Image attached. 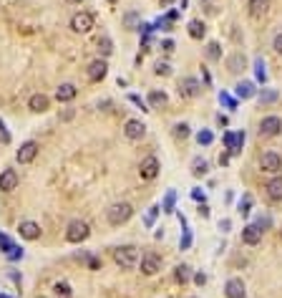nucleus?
Here are the masks:
<instances>
[{
    "label": "nucleus",
    "instance_id": "obj_1",
    "mask_svg": "<svg viewBox=\"0 0 282 298\" xmlns=\"http://www.w3.org/2000/svg\"><path fill=\"white\" fill-rule=\"evenodd\" d=\"M131 215H134V207L128 205V202H114L111 207L106 210V220H108V225H114V227L128 223V220H131Z\"/></svg>",
    "mask_w": 282,
    "mask_h": 298
},
{
    "label": "nucleus",
    "instance_id": "obj_2",
    "mask_svg": "<svg viewBox=\"0 0 282 298\" xmlns=\"http://www.w3.org/2000/svg\"><path fill=\"white\" fill-rule=\"evenodd\" d=\"M114 261H116L119 268L131 270V268L139 265V250H136L134 245H121V248L114 250Z\"/></svg>",
    "mask_w": 282,
    "mask_h": 298
},
{
    "label": "nucleus",
    "instance_id": "obj_3",
    "mask_svg": "<svg viewBox=\"0 0 282 298\" xmlns=\"http://www.w3.org/2000/svg\"><path fill=\"white\" fill-rule=\"evenodd\" d=\"M89 235H91V227H89V223H83V220H73L66 227V240L68 243H83Z\"/></svg>",
    "mask_w": 282,
    "mask_h": 298
},
{
    "label": "nucleus",
    "instance_id": "obj_4",
    "mask_svg": "<svg viewBox=\"0 0 282 298\" xmlns=\"http://www.w3.org/2000/svg\"><path fill=\"white\" fill-rule=\"evenodd\" d=\"M91 28H94V13L81 10L71 18V31L73 33H91Z\"/></svg>",
    "mask_w": 282,
    "mask_h": 298
},
{
    "label": "nucleus",
    "instance_id": "obj_5",
    "mask_svg": "<svg viewBox=\"0 0 282 298\" xmlns=\"http://www.w3.org/2000/svg\"><path fill=\"white\" fill-rule=\"evenodd\" d=\"M282 134V119L270 114L259 121V137H280Z\"/></svg>",
    "mask_w": 282,
    "mask_h": 298
},
{
    "label": "nucleus",
    "instance_id": "obj_6",
    "mask_svg": "<svg viewBox=\"0 0 282 298\" xmlns=\"http://www.w3.org/2000/svg\"><path fill=\"white\" fill-rule=\"evenodd\" d=\"M179 96H184V99H197L199 94H202V83L194 78V76H184L182 81H179Z\"/></svg>",
    "mask_w": 282,
    "mask_h": 298
},
{
    "label": "nucleus",
    "instance_id": "obj_7",
    "mask_svg": "<svg viewBox=\"0 0 282 298\" xmlns=\"http://www.w3.org/2000/svg\"><path fill=\"white\" fill-rule=\"evenodd\" d=\"M259 169L267 175H277L282 169V157L277 152H265L262 157H259Z\"/></svg>",
    "mask_w": 282,
    "mask_h": 298
},
{
    "label": "nucleus",
    "instance_id": "obj_8",
    "mask_svg": "<svg viewBox=\"0 0 282 298\" xmlns=\"http://www.w3.org/2000/svg\"><path fill=\"white\" fill-rule=\"evenodd\" d=\"M139 263H141V273L144 275H157L161 270V258L157 253H144Z\"/></svg>",
    "mask_w": 282,
    "mask_h": 298
},
{
    "label": "nucleus",
    "instance_id": "obj_9",
    "mask_svg": "<svg viewBox=\"0 0 282 298\" xmlns=\"http://www.w3.org/2000/svg\"><path fill=\"white\" fill-rule=\"evenodd\" d=\"M38 142H26V144H20V149H18V154H15V159L20 162V164H31L35 157H38Z\"/></svg>",
    "mask_w": 282,
    "mask_h": 298
},
{
    "label": "nucleus",
    "instance_id": "obj_10",
    "mask_svg": "<svg viewBox=\"0 0 282 298\" xmlns=\"http://www.w3.org/2000/svg\"><path fill=\"white\" fill-rule=\"evenodd\" d=\"M89 81H94V83H98V81H103L106 78V74H108V63L103 61V58H96V61H91L89 63Z\"/></svg>",
    "mask_w": 282,
    "mask_h": 298
},
{
    "label": "nucleus",
    "instance_id": "obj_11",
    "mask_svg": "<svg viewBox=\"0 0 282 298\" xmlns=\"http://www.w3.org/2000/svg\"><path fill=\"white\" fill-rule=\"evenodd\" d=\"M124 134H126V139L136 142V139H141V137L146 134V124L139 121V119H128V121L124 124Z\"/></svg>",
    "mask_w": 282,
    "mask_h": 298
},
{
    "label": "nucleus",
    "instance_id": "obj_12",
    "mask_svg": "<svg viewBox=\"0 0 282 298\" xmlns=\"http://www.w3.org/2000/svg\"><path fill=\"white\" fill-rule=\"evenodd\" d=\"M159 169H161V164L157 157H146L139 167V175H141V180H154L159 175Z\"/></svg>",
    "mask_w": 282,
    "mask_h": 298
},
{
    "label": "nucleus",
    "instance_id": "obj_13",
    "mask_svg": "<svg viewBox=\"0 0 282 298\" xmlns=\"http://www.w3.org/2000/svg\"><path fill=\"white\" fill-rule=\"evenodd\" d=\"M245 144V132H227L224 134V147L229 149V154H240Z\"/></svg>",
    "mask_w": 282,
    "mask_h": 298
},
{
    "label": "nucleus",
    "instance_id": "obj_14",
    "mask_svg": "<svg viewBox=\"0 0 282 298\" xmlns=\"http://www.w3.org/2000/svg\"><path fill=\"white\" fill-rule=\"evenodd\" d=\"M224 296H227V298H245V296H247L245 281H242V278H229L227 286H224Z\"/></svg>",
    "mask_w": 282,
    "mask_h": 298
},
{
    "label": "nucleus",
    "instance_id": "obj_15",
    "mask_svg": "<svg viewBox=\"0 0 282 298\" xmlns=\"http://www.w3.org/2000/svg\"><path fill=\"white\" fill-rule=\"evenodd\" d=\"M18 182H20V177H18L15 169H3V172H0V189H3V192H13L18 187Z\"/></svg>",
    "mask_w": 282,
    "mask_h": 298
},
{
    "label": "nucleus",
    "instance_id": "obj_16",
    "mask_svg": "<svg viewBox=\"0 0 282 298\" xmlns=\"http://www.w3.org/2000/svg\"><path fill=\"white\" fill-rule=\"evenodd\" d=\"M18 232H20V238H26V240H38L40 238V225L33 223V220H23L18 225Z\"/></svg>",
    "mask_w": 282,
    "mask_h": 298
},
{
    "label": "nucleus",
    "instance_id": "obj_17",
    "mask_svg": "<svg viewBox=\"0 0 282 298\" xmlns=\"http://www.w3.org/2000/svg\"><path fill=\"white\" fill-rule=\"evenodd\" d=\"M48 106H51V99L46 94H33L28 99V109L35 112V114H43V112H48Z\"/></svg>",
    "mask_w": 282,
    "mask_h": 298
},
{
    "label": "nucleus",
    "instance_id": "obj_18",
    "mask_svg": "<svg viewBox=\"0 0 282 298\" xmlns=\"http://www.w3.org/2000/svg\"><path fill=\"white\" fill-rule=\"evenodd\" d=\"M242 243H245V245H257V243H262V230H259L257 225L242 227Z\"/></svg>",
    "mask_w": 282,
    "mask_h": 298
},
{
    "label": "nucleus",
    "instance_id": "obj_19",
    "mask_svg": "<svg viewBox=\"0 0 282 298\" xmlns=\"http://www.w3.org/2000/svg\"><path fill=\"white\" fill-rule=\"evenodd\" d=\"M265 192L272 202H282V177H272L267 185H265Z\"/></svg>",
    "mask_w": 282,
    "mask_h": 298
},
{
    "label": "nucleus",
    "instance_id": "obj_20",
    "mask_svg": "<svg viewBox=\"0 0 282 298\" xmlns=\"http://www.w3.org/2000/svg\"><path fill=\"white\" fill-rule=\"evenodd\" d=\"M76 96H78V89L73 86V83H61V86H58V91H56V99H58L61 104L73 101Z\"/></svg>",
    "mask_w": 282,
    "mask_h": 298
},
{
    "label": "nucleus",
    "instance_id": "obj_21",
    "mask_svg": "<svg viewBox=\"0 0 282 298\" xmlns=\"http://www.w3.org/2000/svg\"><path fill=\"white\" fill-rule=\"evenodd\" d=\"M245 66H247V61H245V56H242L240 51L232 53V56L227 58V69H229V74H242Z\"/></svg>",
    "mask_w": 282,
    "mask_h": 298
},
{
    "label": "nucleus",
    "instance_id": "obj_22",
    "mask_svg": "<svg viewBox=\"0 0 282 298\" xmlns=\"http://www.w3.org/2000/svg\"><path fill=\"white\" fill-rule=\"evenodd\" d=\"M270 10V0H250V15L252 18H262Z\"/></svg>",
    "mask_w": 282,
    "mask_h": 298
},
{
    "label": "nucleus",
    "instance_id": "obj_23",
    "mask_svg": "<svg viewBox=\"0 0 282 298\" xmlns=\"http://www.w3.org/2000/svg\"><path fill=\"white\" fill-rule=\"evenodd\" d=\"M234 94L240 96V99H252L254 96V83L252 81H240L234 86Z\"/></svg>",
    "mask_w": 282,
    "mask_h": 298
},
{
    "label": "nucleus",
    "instance_id": "obj_24",
    "mask_svg": "<svg viewBox=\"0 0 282 298\" xmlns=\"http://www.w3.org/2000/svg\"><path fill=\"white\" fill-rule=\"evenodd\" d=\"M189 36L194 40H202L207 36V26H204V20H191L189 23Z\"/></svg>",
    "mask_w": 282,
    "mask_h": 298
},
{
    "label": "nucleus",
    "instance_id": "obj_25",
    "mask_svg": "<svg viewBox=\"0 0 282 298\" xmlns=\"http://www.w3.org/2000/svg\"><path fill=\"white\" fill-rule=\"evenodd\" d=\"M149 104L154 106V109H161V106L169 104V96H166L164 91H151V94H149Z\"/></svg>",
    "mask_w": 282,
    "mask_h": 298
},
{
    "label": "nucleus",
    "instance_id": "obj_26",
    "mask_svg": "<svg viewBox=\"0 0 282 298\" xmlns=\"http://www.w3.org/2000/svg\"><path fill=\"white\" fill-rule=\"evenodd\" d=\"M174 278H177V283H182V286H184V283H189V278H191V268H189V265H184V263H182V265H177V268H174Z\"/></svg>",
    "mask_w": 282,
    "mask_h": 298
},
{
    "label": "nucleus",
    "instance_id": "obj_27",
    "mask_svg": "<svg viewBox=\"0 0 282 298\" xmlns=\"http://www.w3.org/2000/svg\"><path fill=\"white\" fill-rule=\"evenodd\" d=\"M53 291H56V296L58 298H71V283H66V281H58L56 286H53Z\"/></svg>",
    "mask_w": 282,
    "mask_h": 298
},
{
    "label": "nucleus",
    "instance_id": "obj_28",
    "mask_svg": "<svg viewBox=\"0 0 282 298\" xmlns=\"http://www.w3.org/2000/svg\"><path fill=\"white\" fill-rule=\"evenodd\" d=\"M124 26L131 28V31L139 28V26H141V15H139V13H126V15H124Z\"/></svg>",
    "mask_w": 282,
    "mask_h": 298
},
{
    "label": "nucleus",
    "instance_id": "obj_29",
    "mask_svg": "<svg viewBox=\"0 0 282 298\" xmlns=\"http://www.w3.org/2000/svg\"><path fill=\"white\" fill-rule=\"evenodd\" d=\"M191 175H194V177L207 175V159H199V157L194 159V162H191Z\"/></svg>",
    "mask_w": 282,
    "mask_h": 298
},
{
    "label": "nucleus",
    "instance_id": "obj_30",
    "mask_svg": "<svg viewBox=\"0 0 282 298\" xmlns=\"http://www.w3.org/2000/svg\"><path fill=\"white\" fill-rule=\"evenodd\" d=\"M98 51H101V56H103V58L114 53V43H111V38H108V36H103V38L98 40Z\"/></svg>",
    "mask_w": 282,
    "mask_h": 298
},
{
    "label": "nucleus",
    "instance_id": "obj_31",
    "mask_svg": "<svg viewBox=\"0 0 282 298\" xmlns=\"http://www.w3.org/2000/svg\"><path fill=\"white\" fill-rule=\"evenodd\" d=\"M207 58H209V61H219V58H222V46L212 40V43L207 46Z\"/></svg>",
    "mask_w": 282,
    "mask_h": 298
},
{
    "label": "nucleus",
    "instance_id": "obj_32",
    "mask_svg": "<svg viewBox=\"0 0 282 298\" xmlns=\"http://www.w3.org/2000/svg\"><path fill=\"white\" fill-rule=\"evenodd\" d=\"M254 74H257V78L262 81V83L267 81V71H265V61H262V58L254 61Z\"/></svg>",
    "mask_w": 282,
    "mask_h": 298
},
{
    "label": "nucleus",
    "instance_id": "obj_33",
    "mask_svg": "<svg viewBox=\"0 0 282 298\" xmlns=\"http://www.w3.org/2000/svg\"><path fill=\"white\" fill-rule=\"evenodd\" d=\"M174 200H177L174 189H169L166 197H164V212H174Z\"/></svg>",
    "mask_w": 282,
    "mask_h": 298
},
{
    "label": "nucleus",
    "instance_id": "obj_34",
    "mask_svg": "<svg viewBox=\"0 0 282 298\" xmlns=\"http://www.w3.org/2000/svg\"><path fill=\"white\" fill-rule=\"evenodd\" d=\"M174 137H177V139H187V137H189V124H184V121L177 124V126H174Z\"/></svg>",
    "mask_w": 282,
    "mask_h": 298
},
{
    "label": "nucleus",
    "instance_id": "obj_35",
    "mask_svg": "<svg viewBox=\"0 0 282 298\" xmlns=\"http://www.w3.org/2000/svg\"><path fill=\"white\" fill-rule=\"evenodd\" d=\"M154 74L157 76H171V66H169V63H164V61H159L157 66H154Z\"/></svg>",
    "mask_w": 282,
    "mask_h": 298
},
{
    "label": "nucleus",
    "instance_id": "obj_36",
    "mask_svg": "<svg viewBox=\"0 0 282 298\" xmlns=\"http://www.w3.org/2000/svg\"><path fill=\"white\" fill-rule=\"evenodd\" d=\"M197 142H199V144H204V147H207V144H212V142H214V134H212V132H209V129H202V132H199V134H197Z\"/></svg>",
    "mask_w": 282,
    "mask_h": 298
},
{
    "label": "nucleus",
    "instance_id": "obj_37",
    "mask_svg": "<svg viewBox=\"0 0 282 298\" xmlns=\"http://www.w3.org/2000/svg\"><path fill=\"white\" fill-rule=\"evenodd\" d=\"M259 101H262V104H272V101H277V91H262V94H259Z\"/></svg>",
    "mask_w": 282,
    "mask_h": 298
},
{
    "label": "nucleus",
    "instance_id": "obj_38",
    "mask_svg": "<svg viewBox=\"0 0 282 298\" xmlns=\"http://www.w3.org/2000/svg\"><path fill=\"white\" fill-rule=\"evenodd\" d=\"M250 207H252V197L245 195V197L240 200V212H242V215H250Z\"/></svg>",
    "mask_w": 282,
    "mask_h": 298
},
{
    "label": "nucleus",
    "instance_id": "obj_39",
    "mask_svg": "<svg viewBox=\"0 0 282 298\" xmlns=\"http://www.w3.org/2000/svg\"><path fill=\"white\" fill-rule=\"evenodd\" d=\"M5 255H8L10 261H20V258H23V250H20L18 245H10V250H8Z\"/></svg>",
    "mask_w": 282,
    "mask_h": 298
},
{
    "label": "nucleus",
    "instance_id": "obj_40",
    "mask_svg": "<svg viewBox=\"0 0 282 298\" xmlns=\"http://www.w3.org/2000/svg\"><path fill=\"white\" fill-rule=\"evenodd\" d=\"M128 101H131V104H136V106H139V109H141V112H149V109H146V101H144L141 96H136V94H131V96H128Z\"/></svg>",
    "mask_w": 282,
    "mask_h": 298
},
{
    "label": "nucleus",
    "instance_id": "obj_41",
    "mask_svg": "<svg viewBox=\"0 0 282 298\" xmlns=\"http://www.w3.org/2000/svg\"><path fill=\"white\" fill-rule=\"evenodd\" d=\"M157 212H159V207H149V212H146V225H154Z\"/></svg>",
    "mask_w": 282,
    "mask_h": 298
},
{
    "label": "nucleus",
    "instance_id": "obj_42",
    "mask_svg": "<svg viewBox=\"0 0 282 298\" xmlns=\"http://www.w3.org/2000/svg\"><path fill=\"white\" fill-rule=\"evenodd\" d=\"M272 48H275V53H280V56H282V33H277V36H275Z\"/></svg>",
    "mask_w": 282,
    "mask_h": 298
},
{
    "label": "nucleus",
    "instance_id": "obj_43",
    "mask_svg": "<svg viewBox=\"0 0 282 298\" xmlns=\"http://www.w3.org/2000/svg\"><path fill=\"white\" fill-rule=\"evenodd\" d=\"M219 101L227 106V109H234V106H237V104H234V99H232V96H227V94H219Z\"/></svg>",
    "mask_w": 282,
    "mask_h": 298
},
{
    "label": "nucleus",
    "instance_id": "obj_44",
    "mask_svg": "<svg viewBox=\"0 0 282 298\" xmlns=\"http://www.w3.org/2000/svg\"><path fill=\"white\" fill-rule=\"evenodd\" d=\"M58 116H61V121H71V119L76 116V112H73V109H63Z\"/></svg>",
    "mask_w": 282,
    "mask_h": 298
},
{
    "label": "nucleus",
    "instance_id": "obj_45",
    "mask_svg": "<svg viewBox=\"0 0 282 298\" xmlns=\"http://www.w3.org/2000/svg\"><path fill=\"white\" fill-rule=\"evenodd\" d=\"M191 245V232L189 230H184V238H182V250H187Z\"/></svg>",
    "mask_w": 282,
    "mask_h": 298
},
{
    "label": "nucleus",
    "instance_id": "obj_46",
    "mask_svg": "<svg viewBox=\"0 0 282 298\" xmlns=\"http://www.w3.org/2000/svg\"><path fill=\"white\" fill-rule=\"evenodd\" d=\"M161 48H164V53H171V51H174V40H164V43H161Z\"/></svg>",
    "mask_w": 282,
    "mask_h": 298
},
{
    "label": "nucleus",
    "instance_id": "obj_47",
    "mask_svg": "<svg viewBox=\"0 0 282 298\" xmlns=\"http://www.w3.org/2000/svg\"><path fill=\"white\" fill-rule=\"evenodd\" d=\"M194 283H197V286H204V283H207V275H204V273H197V275H194Z\"/></svg>",
    "mask_w": 282,
    "mask_h": 298
},
{
    "label": "nucleus",
    "instance_id": "obj_48",
    "mask_svg": "<svg viewBox=\"0 0 282 298\" xmlns=\"http://www.w3.org/2000/svg\"><path fill=\"white\" fill-rule=\"evenodd\" d=\"M89 268H91V270H98V268H101V261H98V258H89Z\"/></svg>",
    "mask_w": 282,
    "mask_h": 298
},
{
    "label": "nucleus",
    "instance_id": "obj_49",
    "mask_svg": "<svg viewBox=\"0 0 282 298\" xmlns=\"http://www.w3.org/2000/svg\"><path fill=\"white\" fill-rule=\"evenodd\" d=\"M0 137H3V142H10V134L5 132V124L0 121Z\"/></svg>",
    "mask_w": 282,
    "mask_h": 298
},
{
    "label": "nucleus",
    "instance_id": "obj_50",
    "mask_svg": "<svg viewBox=\"0 0 282 298\" xmlns=\"http://www.w3.org/2000/svg\"><path fill=\"white\" fill-rule=\"evenodd\" d=\"M191 197L197 200V202H204V192H199V189H194V192H191Z\"/></svg>",
    "mask_w": 282,
    "mask_h": 298
},
{
    "label": "nucleus",
    "instance_id": "obj_51",
    "mask_svg": "<svg viewBox=\"0 0 282 298\" xmlns=\"http://www.w3.org/2000/svg\"><path fill=\"white\" fill-rule=\"evenodd\" d=\"M66 3H71V5H78V3H81V0H66Z\"/></svg>",
    "mask_w": 282,
    "mask_h": 298
},
{
    "label": "nucleus",
    "instance_id": "obj_52",
    "mask_svg": "<svg viewBox=\"0 0 282 298\" xmlns=\"http://www.w3.org/2000/svg\"><path fill=\"white\" fill-rule=\"evenodd\" d=\"M108 3H111V5H114V3H116V0H108Z\"/></svg>",
    "mask_w": 282,
    "mask_h": 298
},
{
    "label": "nucleus",
    "instance_id": "obj_53",
    "mask_svg": "<svg viewBox=\"0 0 282 298\" xmlns=\"http://www.w3.org/2000/svg\"><path fill=\"white\" fill-rule=\"evenodd\" d=\"M0 298H8V296H0Z\"/></svg>",
    "mask_w": 282,
    "mask_h": 298
},
{
    "label": "nucleus",
    "instance_id": "obj_54",
    "mask_svg": "<svg viewBox=\"0 0 282 298\" xmlns=\"http://www.w3.org/2000/svg\"><path fill=\"white\" fill-rule=\"evenodd\" d=\"M38 298H46V296H38Z\"/></svg>",
    "mask_w": 282,
    "mask_h": 298
}]
</instances>
